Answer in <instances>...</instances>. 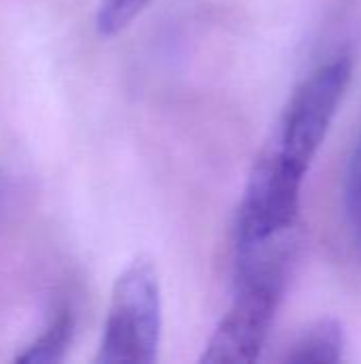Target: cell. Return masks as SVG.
<instances>
[{
    "label": "cell",
    "instance_id": "6da1fadb",
    "mask_svg": "<svg viewBox=\"0 0 361 364\" xmlns=\"http://www.w3.org/2000/svg\"><path fill=\"white\" fill-rule=\"evenodd\" d=\"M351 73L349 55H336L311 73L285 105L238 205L236 256L274 243L294 230L306 175L340 109Z\"/></svg>",
    "mask_w": 361,
    "mask_h": 364
},
{
    "label": "cell",
    "instance_id": "7a4b0ae2",
    "mask_svg": "<svg viewBox=\"0 0 361 364\" xmlns=\"http://www.w3.org/2000/svg\"><path fill=\"white\" fill-rule=\"evenodd\" d=\"M291 245L294 241L283 237L238 256L236 294L200 363L249 364L260 358L285 294L294 260Z\"/></svg>",
    "mask_w": 361,
    "mask_h": 364
},
{
    "label": "cell",
    "instance_id": "3957f363",
    "mask_svg": "<svg viewBox=\"0 0 361 364\" xmlns=\"http://www.w3.org/2000/svg\"><path fill=\"white\" fill-rule=\"evenodd\" d=\"M162 341V286L157 269L136 258L117 277L96 363L151 364Z\"/></svg>",
    "mask_w": 361,
    "mask_h": 364
},
{
    "label": "cell",
    "instance_id": "277c9868",
    "mask_svg": "<svg viewBox=\"0 0 361 364\" xmlns=\"http://www.w3.org/2000/svg\"><path fill=\"white\" fill-rule=\"evenodd\" d=\"M345 335L336 320H321L306 328L283 356L285 363H336L343 358Z\"/></svg>",
    "mask_w": 361,
    "mask_h": 364
},
{
    "label": "cell",
    "instance_id": "5b68a950",
    "mask_svg": "<svg viewBox=\"0 0 361 364\" xmlns=\"http://www.w3.org/2000/svg\"><path fill=\"white\" fill-rule=\"evenodd\" d=\"M74 328V318L70 309H60L43 333L17 356L21 363H57L64 358Z\"/></svg>",
    "mask_w": 361,
    "mask_h": 364
},
{
    "label": "cell",
    "instance_id": "8992f818",
    "mask_svg": "<svg viewBox=\"0 0 361 364\" xmlns=\"http://www.w3.org/2000/svg\"><path fill=\"white\" fill-rule=\"evenodd\" d=\"M343 207L347 226L353 235L355 247L361 254V126L353 145V151L347 162L345 181H343Z\"/></svg>",
    "mask_w": 361,
    "mask_h": 364
},
{
    "label": "cell",
    "instance_id": "52a82bcc",
    "mask_svg": "<svg viewBox=\"0 0 361 364\" xmlns=\"http://www.w3.org/2000/svg\"><path fill=\"white\" fill-rule=\"evenodd\" d=\"M157 0H102L96 13V28L102 36H113L126 30Z\"/></svg>",
    "mask_w": 361,
    "mask_h": 364
}]
</instances>
